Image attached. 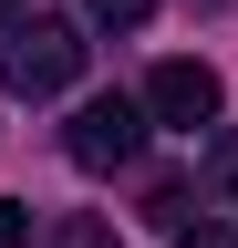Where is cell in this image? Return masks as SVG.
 <instances>
[{
    "mask_svg": "<svg viewBox=\"0 0 238 248\" xmlns=\"http://www.w3.org/2000/svg\"><path fill=\"white\" fill-rule=\"evenodd\" d=\"M73 73H83V31L73 21H11V42H0V93L42 104V93H73Z\"/></svg>",
    "mask_w": 238,
    "mask_h": 248,
    "instance_id": "obj_1",
    "label": "cell"
},
{
    "mask_svg": "<svg viewBox=\"0 0 238 248\" xmlns=\"http://www.w3.org/2000/svg\"><path fill=\"white\" fill-rule=\"evenodd\" d=\"M135 145H145V104L135 93H94L73 124H63V155L83 176H114V166H135Z\"/></svg>",
    "mask_w": 238,
    "mask_h": 248,
    "instance_id": "obj_2",
    "label": "cell"
},
{
    "mask_svg": "<svg viewBox=\"0 0 238 248\" xmlns=\"http://www.w3.org/2000/svg\"><path fill=\"white\" fill-rule=\"evenodd\" d=\"M218 104H228V93H218L207 62H156V73H145V114H156V124H187V135H197V124H218Z\"/></svg>",
    "mask_w": 238,
    "mask_h": 248,
    "instance_id": "obj_3",
    "label": "cell"
},
{
    "mask_svg": "<svg viewBox=\"0 0 238 248\" xmlns=\"http://www.w3.org/2000/svg\"><path fill=\"white\" fill-rule=\"evenodd\" d=\"M207 197L238 207V124H218V135H207Z\"/></svg>",
    "mask_w": 238,
    "mask_h": 248,
    "instance_id": "obj_4",
    "label": "cell"
},
{
    "mask_svg": "<svg viewBox=\"0 0 238 248\" xmlns=\"http://www.w3.org/2000/svg\"><path fill=\"white\" fill-rule=\"evenodd\" d=\"M94 11V31H135V21H156V0H83Z\"/></svg>",
    "mask_w": 238,
    "mask_h": 248,
    "instance_id": "obj_5",
    "label": "cell"
},
{
    "mask_svg": "<svg viewBox=\"0 0 238 248\" xmlns=\"http://www.w3.org/2000/svg\"><path fill=\"white\" fill-rule=\"evenodd\" d=\"M52 248H114V228H104V217H63V228H52Z\"/></svg>",
    "mask_w": 238,
    "mask_h": 248,
    "instance_id": "obj_6",
    "label": "cell"
},
{
    "mask_svg": "<svg viewBox=\"0 0 238 248\" xmlns=\"http://www.w3.org/2000/svg\"><path fill=\"white\" fill-rule=\"evenodd\" d=\"M176 248H238V228H207V217H187V228H176Z\"/></svg>",
    "mask_w": 238,
    "mask_h": 248,
    "instance_id": "obj_7",
    "label": "cell"
},
{
    "mask_svg": "<svg viewBox=\"0 0 238 248\" xmlns=\"http://www.w3.org/2000/svg\"><path fill=\"white\" fill-rule=\"evenodd\" d=\"M21 238H32V207H11V197H0V248H21Z\"/></svg>",
    "mask_w": 238,
    "mask_h": 248,
    "instance_id": "obj_8",
    "label": "cell"
},
{
    "mask_svg": "<svg viewBox=\"0 0 238 248\" xmlns=\"http://www.w3.org/2000/svg\"><path fill=\"white\" fill-rule=\"evenodd\" d=\"M0 21H11V0H0Z\"/></svg>",
    "mask_w": 238,
    "mask_h": 248,
    "instance_id": "obj_9",
    "label": "cell"
}]
</instances>
